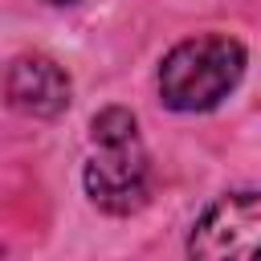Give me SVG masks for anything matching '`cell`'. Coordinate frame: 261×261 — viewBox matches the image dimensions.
<instances>
[{"label": "cell", "mask_w": 261, "mask_h": 261, "mask_svg": "<svg viewBox=\"0 0 261 261\" xmlns=\"http://www.w3.org/2000/svg\"><path fill=\"white\" fill-rule=\"evenodd\" d=\"M245 73V49L232 37L208 33L179 41L159 65V94L171 110H212Z\"/></svg>", "instance_id": "1"}, {"label": "cell", "mask_w": 261, "mask_h": 261, "mask_svg": "<svg viewBox=\"0 0 261 261\" xmlns=\"http://www.w3.org/2000/svg\"><path fill=\"white\" fill-rule=\"evenodd\" d=\"M147 155L139 147V135L130 139H114V143H98V155L86 163V192L98 208L106 212H135L147 200Z\"/></svg>", "instance_id": "2"}, {"label": "cell", "mask_w": 261, "mask_h": 261, "mask_svg": "<svg viewBox=\"0 0 261 261\" xmlns=\"http://www.w3.org/2000/svg\"><path fill=\"white\" fill-rule=\"evenodd\" d=\"M261 241V200L257 192H237L216 200L192 228V257H257Z\"/></svg>", "instance_id": "3"}, {"label": "cell", "mask_w": 261, "mask_h": 261, "mask_svg": "<svg viewBox=\"0 0 261 261\" xmlns=\"http://www.w3.org/2000/svg\"><path fill=\"white\" fill-rule=\"evenodd\" d=\"M8 102L20 110V114H33V118H53L69 106V77L57 61L49 57H20L12 61L8 69Z\"/></svg>", "instance_id": "4"}, {"label": "cell", "mask_w": 261, "mask_h": 261, "mask_svg": "<svg viewBox=\"0 0 261 261\" xmlns=\"http://www.w3.org/2000/svg\"><path fill=\"white\" fill-rule=\"evenodd\" d=\"M135 135V114L122 106H110L94 118V143H114V139H130Z\"/></svg>", "instance_id": "5"}, {"label": "cell", "mask_w": 261, "mask_h": 261, "mask_svg": "<svg viewBox=\"0 0 261 261\" xmlns=\"http://www.w3.org/2000/svg\"><path fill=\"white\" fill-rule=\"evenodd\" d=\"M53 4H69V0H53Z\"/></svg>", "instance_id": "6"}]
</instances>
